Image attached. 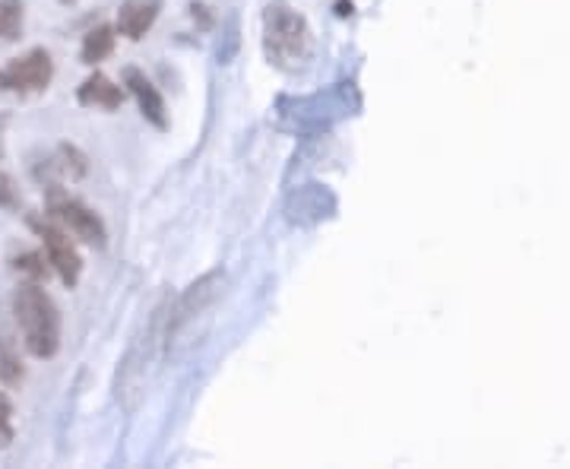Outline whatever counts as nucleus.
<instances>
[{
  "label": "nucleus",
  "instance_id": "12",
  "mask_svg": "<svg viewBox=\"0 0 570 469\" xmlns=\"http://www.w3.org/2000/svg\"><path fill=\"white\" fill-rule=\"evenodd\" d=\"M115 51V29L111 26H96L86 39H82V61L99 63Z\"/></svg>",
  "mask_w": 570,
  "mask_h": 469
},
{
  "label": "nucleus",
  "instance_id": "6",
  "mask_svg": "<svg viewBox=\"0 0 570 469\" xmlns=\"http://www.w3.org/2000/svg\"><path fill=\"white\" fill-rule=\"evenodd\" d=\"M32 228L39 232L41 245H45V257H48L51 270L61 276L63 286H77L82 276V261L73 238H70V232H63L55 219H32Z\"/></svg>",
  "mask_w": 570,
  "mask_h": 469
},
{
  "label": "nucleus",
  "instance_id": "3",
  "mask_svg": "<svg viewBox=\"0 0 570 469\" xmlns=\"http://www.w3.org/2000/svg\"><path fill=\"white\" fill-rule=\"evenodd\" d=\"M266 51L269 61L279 67H302L311 58V29L302 13H295L285 3L266 7Z\"/></svg>",
  "mask_w": 570,
  "mask_h": 469
},
{
  "label": "nucleus",
  "instance_id": "1",
  "mask_svg": "<svg viewBox=\"0 0 570 469\" xmlns=\"http://www.w3.org/2000/svg\"><path fill=\"white\" fill-rule=\"evenodd\" d=\"M165 314H168V302L156 307L149 314V321L142 330L130 340V346L124 352L118 374H115V400L121 403L124 412H137L149 388V374L159 359V343H165Z\"/></svg>",
  "mask_w": 570,
  "mask_h": 469
},
{
  "label": "nucleus",
  "instance_id": "20",
  "mask_svg": "<svg viewBox=\"0 0 570 469\" xmlns=\"http://www.w3.org/2000/svg\"><path fill=\"white\" fill-rule=\"evenodd\" d=\"M63 3H70V0H63Z\"/></svg>",
  "mask_w": 570,
  "mask_h": 469
},
{
  "label": "nucleus",
  "instance_id": "17",
  "mask_svg": "<svg viewBox=\"0 0 570 469\" xmlns=\"http://www.w3.org/2000/svg\"><path fill=\"white\" fill-rule=\"evenodd\" d=\"M13 434V403L7 400V393H0V450L10 448Z\"/></svg>",
  "mask_w": 570,
  "mask_h": 469
},
{
  "label": "nucleus",
  "instance_id": "2",
  "mask_svg": "<svg viewBox=\"0 0 570 469\" xmlns=\"http://www.w3.org/2000/svg\"><path fill=\"white\" fill-rule=\"evenodd\" d=\"M13 314L22 333V346L36 359H51L61 349V314L55 299L39 283H22L13 295Z\"/></svg>",
  "mask_w": 570,
  "mask_h": 469
},
{
  "label": "nucleus",
  "instance_id": "18",
  "mask_svg": "<svg viewBox=\"0 0 570 469\" xmlns=\"http://www.w3.org/2000/svg\"><path fill=\"white\" fill-rule=\"evenodd\" d=\"M0 206H7V209L20 206V190H17V184L7 172H0Z\"/></svg>",
  "mask_w": 570,
  "mask_h": 469
},
{
  "label": "nucleus",
  "instance_id": "11",
  "mask_svg": "<svg viewBox=\"0 0 570 469\" xmlns=\"http://www.w3.org/2000/svg\"><path fill=\"white\" fill-rule=\"evenodd\" d=\"M77 99H80V105H86V108H108V111H111V108L121 105L124 92L121 86H115L105 74H92V77L80 86Z\"/></svg>",
  "mask_w": 570,
  "mask_h": 469
},
{
  "label": "nucleus",
  "instance_id": "15",
  "mask_svg": "<svg viewBox=\"0 0 570 469\" xmlns=\"http://www.w3.org/2000/svg\"><path fill=\"white\" fill-rule=\"evenodd\" d=\"M17 270L20 273H26L29 276V283H41V280H48V257L45 254H39V251H26V254H20L17 257Z\"/></svg>",
  "mask_w": 570,
  "mask_h": 469
},
{
  "label": "nucleus",
  "instance_id": "10",
  "mask_svg": "<svg viewBox=\"0 0 570 469\" xmlns=\"http://www.w3.org/2000/svg\"><path fill=\"white\" fill-rule=\"evenodd\" d=\"M159 0H127L118 13V32L127 39H142L159 17Z\"/></svg>",
  "mask_w": 570,
  "mask_h": 469
},
{
  "label": "nucleus",
  "instance_id": "13",
  "mask_svg": "<svg viewBox=\"0 0 570 469\" xmlns=\"http://www.w3.org/2000/svg\"><path fill=\"white\" fill-rule=\"evenodd\" d=\"M22 29V0H0V39H17Z\"/></svg>",
  "mask_w": 570,
  "mask_h": 469
},
{
  "label": "nucleus",
  "instance_id": "16",
  "mask_svg": "<svg viewBox=\"0 0 570 469\" xmlns=\"http://www.w3.org/2000/svg\"><path fill=\"white\" fill-rule=\"evenodd\" d=\"M0 381L10 384V388L22 381V362L7 346L0 349Z\"/></svg>",
  "mask_w": 570,
  "mask_h": 469
},
{
  "label": "nucleus",
  "instance_id": "19",
  "mask_svg": "<svg viewBox=\"0 0 570 469\" xmlns=\"http://www.w3.org/2000/svg\"><path fill=\"white\" fill-rule=\"evenodd\" d=\"M225 41H228V45L219 48V61L228 63L232 61V55L238 51V20H235V17H232V22H228V36H225Z\"/></svg>",
  "mask_w": 570,
  "mask_h": 469
},
{
  "label": "nucleus",
  "instance_id": "14",
  "mask_svg": "<svg viewBox=\"0 0 570 469\" xmlns=\"http://www.w3.org/2000/svg\"><path fill=\"white\" fill-rule=\"evenodd\" d=\"M55 163H58V168H61L63 175H70V178H82L86 168H89V165H86V156H82L77 146L70 144L58 146V159H55Z\"/></svg>",
  "mask_w": 570,
  "mask_h": 469
},
{
  "label": "nucleus",
  "instance_id": "9",
  "mask_svg": "<svg viewBox=\"0 0 570 469\" xmlns=\"http://www.w3.org/2000/svg\"><path fill=\"white\" fill-rule=\"evenodd\" d=\"M124 82L130 86L134 99L140 105L142 118L149 124H156L159 130H165V127H168V115H165V102L163 96H159V89L146 80L140 70H127V74H124Z\"/></svg>",
  "mask_w": 570,
  "mask_h": 469
},
{
  "label": "nucleus",
  "instance_id": "7",
  "mask_svg": "<svg viewBox=\"0 0 570 469\" xmlns=\"http://www.w3.org/2000/svg\"><path fill=\"white\" fill-rule=\"evenodd\" d=\"M51 219L61 225L63 232H70L73 238H80L86 245L105 247V223L80 201L73 197H61V194H51V206H48Z\"/></svg>",
  "mask_w": 570,
  "mask_h": 469
},
{
  "label": "nucleus",
  "instance_id": "4",
  "mask_svg": "<svg viewBox=\"0 0 570 469\" xmlns=\"http://www.w3.org/2000/svg\"><path fill=\"white\" fill-rule=\"evenodd\" d=\"M223 286L225 270H209L197 283H190V286L184 289L181 295L175 299V305H168V314H165V346H175L178 336L187 330V324L204 317L209 305L223 295Z\"/></svg>",
  "mask_w": 570,
  "mask_h": 469
},
{
  "label": "nucleus",
  "instance_id": "8",
  "mask_svg": "<svg viewBox=\"0 0 570 469\" xmlns=\"http://www.w3.org/2000/svg\"><path fill=\"white\" fill-rule=\"evenodd\" d=\"M333 209H336V197L326 184H305L288 201V223L317 225L326 216H333Z\"/></svg>",
  "mask_w": 570,
  "mask_h": 469
},
{
  "label": "nucleus",
  "instance_id": "5",
  "mask_svg": "<svg viewBox=\"0 0 570 469\" xmlns=\"http://www.w3.org/2000/svg\"><path fill=\"white\" fill-rule=\"evenodd\" d=\"M51 80H55V61L45 48H32L17 61L0 67V92L36 96V92H45Z\"/></svg>",
  "mask_w": 570,
  "mask_h": 469
}]
</instances>
